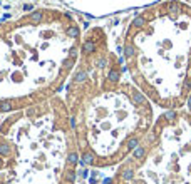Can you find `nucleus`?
Here are the masks:
<instances>
[{"label": "nucleus", "instance_id": "f257e3e1", "mask_svg": "<svg viewBox=\"0 0 191 184\" xmlns=\"http://www.w3.org/2000/svg\"><path fill=\"white\" fill-rule=\"evenodd\" d=\"M82 34L77 15L59 7H34L0 20V112L44 91H62L81 57Z\"/></svg>", "mask_w": 191, "mask_h": 184}, {"label": "nucleus", "instance_id": "6e6552de", "mask_svg": "<svg viewBox=\"0 0 191 184\" xmlns=\"http://www.w3.org/2000/svg\"><path fill=\"white\" fill-rule=\"evenodd\" d=\"M121 176H122L124 181H132V179H134V169H131V167H129V169L122 171Z\"/></svg>", "mask_w": 191, "mask_h": 184}, {"label": "nucleus", "instance_id": "9d476101", "mask_svg": "<svg viewBox=\"0 0 191 184\" xmlns=\"http://www.w3.org/2000/svg\"><path fill=\"white\" fill-rule=\"evenodd\" d=\"M76 176H77V173H76V171L69 169V171H67V174H65V179H67L69 182H74V181H76Z\"/></svg>", "mask_w": 191, "mask_h": 184}, {"label": "nucleus", "instance_id": "39448f33", "mask_svg": "<svg viewBox=\"0 0 191 184\" xmlns=\"http://www.w3.org/2000/svg\"><path fill=\"white\" fill-rule=\"evenodd\" d=\"M138 146H139V137H138V136H129V137H127L126 147H127L129 151H134Z\"/></svg>", "mask_w": 191, "mask_h": 184}, {"label": "nucleus", "instance_id": "0eeeda50", "mask_svg": "<svg viewBox=\"0 0 191 184\" xmlns=\"http://www.w3.org/2000/svg\"><path fill=\"white\" fill-rule=\"evenodd\" d=\"M12 154V146L7 144V142H3V144H0V156L5 157V156H10Z\"/></svg>", "mask_w": 191, "mask_h": 184}, {"label": "nucleus", "instance_id": "1a4fd4ad", "mask_svg": "<svg viewBox=\"0 0 191 184\" xmlns=\"http://www.w3.org/2000/svg\"><path fill=\"white\" fill-rule=\"evenodd\" d=\"M77 161H79V156H77V152H70V154H69V157H67V162H69V166H76V164H77Z\"/></svg>", "mask_w": 191, "mask_h": 184}, {"label": "nucleus", "instance_id": "7ed1b4c3", "mask_svg": "<svg viewBox=\"0 0 191 184\" xmlns=\"http://www.w3.org/2000/svg\"><path fill=\"white\" fill-rule=\"evenodd\" d=\"M69 10L89 15L96 19H104L121 12L141 10L161 0H60Z\"/></svg>", "mask_w": 191, "mask_h": 184}, {"label": "nucleus", "instance_id": "f03ea898", "mask_svg": "<svg viewBox=\"0 0 191 184\" xmlns=\"http://www.w3.org/2000/svg\"><path fill=\"white\" fill-rule=\"evenodd\" d=\"M121 55L127 72L161 104L191 96V2L161 0L127 17Z\"/></svg>", "mask_w": 191, "mask_h": 184}, {"label": "nucleus", "instance_id": "423d86ee", "mask_svg": "<svg viewBox=\"0 0 191 184\" xmlns=\"http://www.w3.org/2000/svg\"><path fill=\"white\" fill-rule=\"evenodd\" d=\"M94 159H96V156H94V152H92V151H86V152H84V156H82L81 166H86V164H92V162H94Z\"/></svg>", "mask_w": 191, "mask_h": 184}, {"label": "nucleus", "instance_id": "20e7f679", "mask_svg": "<svg viewBox=\"0 0 191 184\" xmlns=\"http://www.w3.org/2000/svg\"><path fill=\"white\" fill-rule=\"evenodd\" d=\"M146 152H148V151H146V147H144V146H138L134 151H132V157L141 161V159L146 157Z\"/></svg>", "mask_w": 191, "mask_h": 184}, {"label": "nucleus", "instance_id": "9b49d317", "mask_svg": "<svg viewBox=\"0 0 191 184\" xmlns=\"http://www.w3.org/2000/svg\"><path fill=\"white\" fill-rule=\"evenodd\" d=\"M2 164H3V161H2V156H0V167H2Z\"/></svg>", "mask_w": 191, "mask_h": 184}]
</instances>
